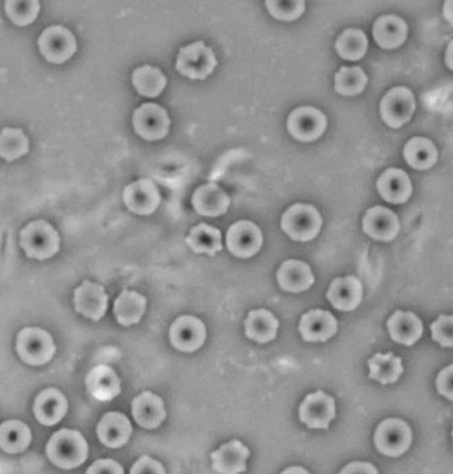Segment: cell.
I'll use <instances>...</instances> for the list:
<instances>
[{"label":"cell","instance_id":"6da1fadb","mask_svg":"<svg viewBox=\"0 0 453 474\" xmlns=\"http://www.w3.org/2000/svg\"><path fill=\"white\" fill-rule=\"evenodd\" d=\"M46 456L60 469L71 470L84 464L89 457V445L75 430H60L46 445Z\"/></svg>","mask_w":453,"mask_h":474},{"label":"cell","instance_id":"7a4b0ae2","mask_svg":"<svg viewBox=\"0 0 453 474\" xmlns=\"http://www.w3.org/2000/svg\"><path fill=\"white\" fill-rule=\"evenodd\" d=\"M59 232L45 220L29 223L19 233V244L27 258L46 261L60 251Z\"/></svg>","mask_w":453,"mask_h":474},{"label":"cell","instance_id":"3957f363","mask_svg":"<svg viewBox=\"0 0 453 474\" xmlns=\"http://www.w3.org/2000/svg\"><path fill=\"white\" fill-rule=\"evenodd\" d=\"M323 224L315 206L294 204L281 217V230L294 242H311L319 235Z\"/></svg>","mask_w":453,"mask_h":474},{"label":"cell","instance_id":"277c9868","mask_svg":"<svg viewBox=\"0 0 453 474\" xmlns=\"http://www.w3.org/2000/svg\"><path fill=\"white\" fill-rule=\"evenodd\" d=\"M16 354L30 366H43L51 362L56 354L53 337L45 329L27 327L16 337Z\"/></svg>","mask_w":453,"mask_h":474},{"label":"cell","instance_id":"5b68a950","mask_svg":"<svg viewBox=\"0 0 453 474\" xmlns=\"http://www.w3.org/2000/svg\"><path fill=\"white\" fill-rule=\"evenodd\" d=\"M217 65L215 52L203 41L190 43L179 49L176 68L185 78L192 81H206Z\"/></svg>","mask_w":453,"mask_h":474},{"label":"cell","instance_id":"8992f818","mask_svg":"<svg viewBox=\"0 0 453 474\" xmlns=\"http://www.w3.org/2000/svg\"><path fill=\"white\" fill-rule=\"evenodd\" d=\"M38 49L46 62L52 64H64L68 60L72 59L73 54L78 51V43L70 29L56 24L41 33L38 38Z\"/></svg>","mask_w":453,"mask_h":474},{"label":"cell","instance_id":"52a82bcc","mask_svg":"<svg viewBox=\"0 0 453 474\" xmlns=\"http://www.w3.org/2000/svg\"><path fill=\"white\" fill-rule=\"evenodd\" d=\"M411 441H413V432L409 424L400 419H387L376 429V449L384 456H402L410 448Z\"/></svg>","mask_w":453,"mask_h":474},{"label":"cell","instance_id":"ba28073f","mask_svg":"<svg viewBox=\"0 0 453 474\" xmlns=\"http://www.w3.org/2000/svg\"><path fill=\"white\" fill-rule=\"evenodd\" d=\"M286 128L294 140L313 143L326 130L327 117L313 106H302L289 114Z\"/></svg>","mask_w":453,"mask_h":474},{"label":"cell","instance_id":"9c48e42d","mask_svg":"<svg viewBox=\"0 0 453 474\" xmlns=\"http://www.w3.org/2000/svg\"><path fill=\"white\" fill-rule=\"evenodd\" d=\"M414 111H416V98L408 87H395L381 100V119L394 129L408 124Z\"/></svg>","mask_w":453,"mask_h":474},{"label":"cell","instance_id":"30bf717a","mask_svg":"<svg viewBox=\"0 0 453 474\" xmlns=\"http://www.w3.org/2000/svg\"><path fill=\"white\" fill-rule=\"evenodd\" d=\"M170 124L168 111L157 103H144L133 113L135 132L147 141L165 138L170 130Z\"/></svg>","mask_w":453,"mask_h":474},{"label":"cell","instance_id":"8fae6325","mask_svg":"<svg viewBox=\"0 0 453 474\" xmlns=\"http://www.w3.org/2000/svg\"><path fill=\"white\" fill-rule=\"evenodd\" d=\"M334 418V399L324 392L308 394L300 404L299 419L308 429L327 430Z\"/></svg>","mask_w":453,"mask_h":474},{"label":"cell","instance_id":"7c38bea8","mask_svg":"<svg viewBox=\"0 0 453 474\" xmlns=\"http://www.w3.org/2000/svg\"><path fill=\"white\" fill-rule=\"evenodd\" d=\"M264 244L258 225L251 222H237L226 232V248L236 258L248 259L256 255Z\"/></svg>","mask_w":453,"mask_h":474},{"label":"cell","instance_id":"4fadbf2b","mask_svg":"<svg viewBox=\"0 0 453 474\" xmlns=\"http://www.w3.org/2000/svg\"><path fill=\"white\" fill-rule=\"evenodd\" d=\"M207 340V328L195 316H181L170 327V343L182 353H195Z\"/></svg>","mask_w":453,"mask_h":474},{"label":"cell","instance_id":"5bb4252c","mask_svg":"<svg viewBox=\"0 0 453 474\" xmlns=\"http://www.w3.org/2000/svg\"><path fill=\"white\" fill-rule=\"evenodd\" d=\"M109 296L105 288L92 280H83L73 293V307L78 313L92 321H100L108 310Z\"/></svg>","mask_w":453,"mask_h":474},{"label":"cell","instance_id":"9a60e30c","mask_svg":"<svg viewBox=\"0 0 453 474\" xmlns=\"http://www.w3.org/2000/svg\"><path fill=\"white\" fill-rule=\"evenodd\" d=\"M122 198L128 211L139 216H149L154 213L162 201L159 189L149 179H139L125 187Z\"/></svg>","mask_w":453,"mask_h":474},{"label":"cell","instance_id":"2e32d148","mask_svg":"<svg viewBox=\"0 0 453 474\" xmlns=\"http://www.w3.org/2000/svg\"><path fill=\"white\" fill-rule=\"evenodd\" d=\"M362 231L376 242H392L400 231V219L390 209L375 206L365 213Z\"/></svg>","mask_w":453,"mask_h":474},{"label":"cell","instance_id":"e0dca14e","mask_svg":"<svg viewBox=\"0 0 453 474\" xmlns=\"http://www.w3.org/2000/svg\"><path fill=\"white\" fill-rule=\"evenodd\" d=\"M337 331V318L327 310L313 309L300 318L299 332L305 342H327Z\"/></svg>","mask_w":453,"mask_h":474},{"label":"cell","instance_id":"ac0fdd59","mask_svg":"<svg viewBox=\"0 0 453 474\" xmlns=\"http://www.w3.org/2000/svg\"><path fill=\"white\" fill-rule=\"evenodd\" d=\"M68 411L67 397L59 389L49 388L35 397L33 412L38 423L52 427L62 422Z\"/></svg>","mask_w":453,"mask_h":474},{"label":"cell","instance_id":"d6986e66","mask_svg":"<svg viewBox=\"0 0 453 474\" xmlns=\"http://www.w3.org/2000/svg\"><path fill=\"white\" fill-rule=\"evenodd\" d=\"M327 299L335 309L352 312L362 301L361 280L353 277V275L337 278V280H333L329 290H327Z\"/></svg>","mask_w":453,"mask_h":474},{"label":"cell","instance_id":"ffe728a7","mask_svg":"<svg viewBox=\"0 0 453 474\" xmlns=\"http://www.w3.org/2000/svg\"><path fill=\"white\" fill-rule=\"evenodd\" d=\"M379 194L390 204H405L413 194V185L408 174L400 168H389L376 182Z\"/></svg>","mask_w":453,"mask_h":474},{"label":"cell","instance_id":"44dd1931","mask_svg":"<svg viewBox=\"0 0 453 474\" xmlns=\"http://www.w3.org/2000/svg\"><path fill=\"white\" fill-rule=\"evenodd\" d=\"M86 388L92 399L102 403L111 402L121 393L119 375L105 365L90 370L86 377Z\"/></svg>","mask_w":453,"mask_h":474},{"label":"cell","instance_id":"7402d4cb","mask_svg":"<svg viewBox=\"0 0 453 474\" xmlns=\"http://www.w3.org/2000/svg\"><path fill=\"white\" fill-rule=\"evenodd\" d=\"M97 435L106 448H122L132 435V424L124 413L108 412L98 423Z\"/></svg>","mask_w":453,"mask_h":474},{"label":"cell","instance_id":"603a6c76","mask_svg":"<svg viewBox=\"0 0 453 474\" xmlns=\"http://www.w3.org/2000/svg\"><path fill=\"white\" fill-rule=\"evenodd\" d=\"M277 282L283 290L289 293H302L313 285L315 275L304 261L289 259L278 269Z\"/></svg>","mask_w":453,"mask_h":474},{"label":"cell","instance_id":"cb8c5ba5","mask_svg":"<svg viewBox=\"0 0 453 474\" xmlns=\"http://www.w3.org/2000/svg\"><path fill=\"white\" fill-rule=\"evenodd\" d=\"M250 450L240 441H231L211 454L214 469L220 474H240L247 469Z\"/></svg>","mask_w":453,"mask_h":474},{"label":"cell","instance_id":"d4e9b609","mask_svg":"<svg viewBox=\"0 0 453 474\" xmlns=\"http://www.w3.org/2000/svg\"><path fill=\"white\" fill-rule=\"evenodd\" d=\"M132 415L136 423L143 429H158L166 419L163 400L151 392H143L133 399Z\"/></svg>","mask_w":453,"mask_h":474},{"label":"cell","instance_id":"484cf974","mask_svg":"<svg viewBox=\"0 0 453 474\" xmlns=\"http://www.w3.org/2000/svg\"><path fill=\"white\" fill-rule=\"evenodd\" d=\"M192 204L195 211L201 216L219 217L226 213L231 200L217 184H208L196 190Z\"/></svg>","mask_w":453,"mask_h":474},{"label":"cell","instance_id":"4316f807","mask_svg":"<svg viewBox=\"0 0 453 474\" xmlns=\"http://www.w3.org/2000/svg\"><path fill=\"white\" fill-rule=\"evenodd\" d=\"M390 337L403 346H413L424 334V324L414 313L398 310L387 321Z\"/></svg>","mask_w":453,"mask_h":474},{"label":"cell","instance_id":"83f0119b","mask_svg":"<svg viewBox=\"0 0 453 474\" xmlns=\"http://www.w3.org/2000/svg\"><path fill=\"white\" fill-rule=\"evenodd\" d=\"M408 24L397 15H383L373 24V38L383 49H395L403 45L408 38Z\"/></svg>","mask_w":453,"mask_h":474},{"label":"cell","instance_id":"f1b7e54d","mask_svg":"<svg viewBox=\"0 0 453 474\" xmlns=\"http://www.w3.org/2000/svg\"><path fill=\"white\" fill-rule=\"evenodd\" d=\"M277 318L266 309L251 310L245 321L246 337L256 343H269L277 337Z\"/></svg>","mask_w":453,"mask_h":474},{"label":"cell","instance_id":"f546056e","mask_svg":"<svg viewBox=\"0 0 453 474\" xmlns=\"http://www.w3.org/2000/svg\"><path fill=\"white\" fill-rule=\"evenodd\" d=\"M146 308V297L138 291L124 290L114 302V316L121 326H135L143 318Z\"/></svg>","mask_w":453,"mask_h":474},{"label":"cell","instance_id":"4dcf8cb0","mask_svg":"<svg viewBox=\"0 0 453 474\" xmlns=\"http://www.w3.org/2000/svg\"><path fill=\"white\" fill-rule=\"evenodd\" d=\"M406 162L414 170H429L438 162L439 152L433 141L425 137H413L403 149Z\"/></svg>","mask_w":453,"mask_h":474},{"label":"cell","instance_id":"1f68e13d","mask_svg":"<svg viewBox=\"0 0 453 474\" xmlns=\"http://www.w3.org/2000/svg\"><path fill=\"white\" fill-rule=\"evenodd\" d=\"M32 440V431L24 422L7 421L0 424V449L5 453H24Z\"/></svg>","mask_w":453,"mask_h":474},{"label":"cell","instance_id":"d6a6232c","mask_svg":"<svg viewBox=\"0 0 453 474\" xmlns=\"http://www.w3.org/2000/svg\"><path fill=\"white\" fill-rule=\"evenodd\" d=\"M368 366L371 380L378 381L383 385L397 383L403 373L402 359L392 353L376 354L368 361Z\"/></svg>","mask_w":453,"mask_h":474},{"label":"cell","instance_id":"836d02e7","mask_svg":"<svg viewBox=\"0 0 453 474\" xmlns=\"http://www.w3.org/2000/svg\"><path fill=\"white\" fill-rule=\"evenodd\" d=\"M187 244L196 253L215 256L223 250L222 232L208 224H198L190 231Z\"/></svg>","mask_w":453,"mask_h":474},{"label":"cell","instance_id":"e575fe53","mask_svg":"<svg viewBox=\"0 0 453 474\" xmlns=\"http://www.w3.org/2000/svg\"><path fill=\"white\" fill-rule=\"evenodd\" d=\"M132 83L136 91L146 98H157L166 89L168 79L159 68L143 65L132 73Z\"/></svg>","mask_w":453,"mask_h":474},{"label":"cell","instance_id":"d590c367","mask_svg":"<svg viewBox=\"0 0 453 474\" xmlns=\"http://www.w3.org/2000/svg\"><path fill=\"white\" fill-rule=\"evenodd\" d=\"M30 152V140L19 128H3L0 132V157L5 162L21 159Z\"/></svg>","mask_w":453,"mask_h":474},{"label":"cell","instance_id":"8d00e7d4","mask_svg":"<svg viewBox=\"0 0 453 474\" xmlns=\"http://www.w3.org/2000/svg\"><path fill=\"white\" fill-rule=\"evenodd\" d=\"M335 51L343 60H361L368 52L367 35L360 29H346L335 41Z\"/></svg>","mask_w":453,"mask_h":474},{"label":"cell","instance_id":"74e56055","mask_svg":"<svg viewBox=\"0 0 453 474\" xmlns=\"http://www.w3.org/2000/svg\"><path fill=\"white\" fill-rule=\"evenodd\" d=\"M368 76L360 67H342L334 78V89L343 97H356L364 91Z\"/></svg>","mask_w":453,"mask_h":474},{"label":"cell","instance_id":"f35d334b","mask_svg":"<svg viewBox=\"0 0 453 474\" xmlns=\"http://www.w3.org/2000/svg\"><path fill=\"white\" fill-rule=\"evenodd\" d=\"M5 10L8 19L16 26H29L37 19L41 5L37 0H24V2L7 0L5 3Z\"/></svg>","mask_w":453,"mask_h":474},{"label":"cell","instance_id":"ab89813d","mask_svg":"<svg viewBox=\"0 0 453 474\" xmlns=\"http://www.w3.org/2000/svg\"><path fill=\"white\" fill-rule=\"evenodd\" d=\"M267 11L273 18L277 21L292 22L304 14L305 3L302 0H284V2H275V0H267Z\"/></svg>","mask_w":453,"mask_h":474},{"label":"cell","instance_id":"60d3db41","mask_svg":"<svg viewBox=\"0 0 453 474\" xmlns=\"http://www.w3.org/2000/svg\"><path fill=\"white\" fill-rule=\"evenodd\" d=\"M432 337L443 347H453V316H440L430 326Z\"/></svg>","mask_w":453,"mask_h":474},{"label":"cell","instance_id":"b9f144b4","mask_svg":"<svg viewBox=\"0 0 453 474\" xmlns=\"http://www.w3.org/2000/svg\"><path fill=\"white\" fill-rule=\"evenodd\" d=\"M130 474H166L165 468L157 460L149 456H143L135 462Z\"/></svg>","mask_w":453,"mask_h":474},{"label":"cell","instance_id":"7bdbcfd3","mask_svg":"<svg viewBox=\"0 0 453 474\" xmlns=\"http://www.w3.org/2000/svg\"><path fill=\"white\" fill-rule=\"evenodd\" d=\"M436 385H438V391L441 396L453 402V365L441 370L438 381H436Z\"/></svg>","mask_w":453,"mask_h":474},{"label":"cell","instance_id":"ee69618b","mask_svg":"<svg viewBox=\"0 0 453 474\" xmlns=\"http://www.w3.org/2000/svg\"><path fill=\"white\" fill-rule=\"evenodd\" d=\"M86 474H124V469L114 460H98L87 469Z\"/></svg>","mask_w":453,"mask_h":474},{"label":"cell","instance_id":"f6af8a7d","mask_svg":"<svg viewBox=\"0 0 453 474\" xmlns=\"http://www.w3.org/2000/svg\"><path fill=\"white\" fill-rule=\"evenodd\" d=\"M340 474H379V472L370 462H352L346 465Z\"/></svg>","mask_w":453,"mask_h":474},{"label":"cell","instance_id":"bcb514c9","mask_svg":"<svg viewBox=\"0 0 453 474\" xmlns=\"http://www.w3.org/2000/svg\"><path fill=\"white\" fill-rule=\"evenodd\" d=\"M443 15L448 21V24H451L453 26V0H447L444 3Z\"/></svg>","mask_w":453,"mask_h":474},{"label":"cell","instance_id":"7dc6e473","mask_svg":"<svg viewBox=\"0 0 453 474\" xmlns=\"http://www.w3.org/2000/svg\"><path fill=\"white\" fill-rule=\"evenodd\" d=\"M446 62L447 65H448L449 70L453 71V41H451L448 48H447Z\"/></svg>","mask_w":453,"mask_h":474},{"label":"cell","instance_id":"c3c4849f","mask_svg":"<svg viewBox=\"0 0 453 474\" xmlns=\"http://www.w3.org/2000/svg\"><path fill=\"white\" fill-rule=\"evenodd\" d=\"M281 474H310L307 472V470L304 469V468L300 467H292L288 468V469L284 470Z\"/></svg>","mask_w":453,"mask_h":474},{"label":"cell","instance_id":"681fc988","mask_svg":"<svg viewBox=\"0 0 453 474\" xmlns=\"http://www.w3.org/2000/svg\"><path fill=\"white\" fill-rule=\"evenodd\" d=\"M452 437H453V432H452Z\"/></svg>","mask_w":453,"mask_h":474}]
</instances>
